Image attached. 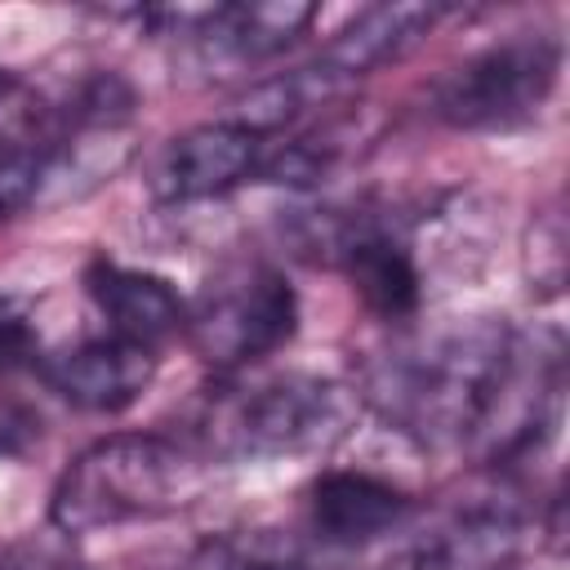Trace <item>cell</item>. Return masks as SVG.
Masks as SVG:
<instances>
[{
    "label": "cell",
    "mask_w": 570,
    "mask_h": 570,
    "mask_svg": "<svg viewBox=\"0 0 570 570\" xmlns=\"http://www.w3.org/2000/svg\"><path fill=\"white\" fill-rule=\"evenodd\" d=\"M160 18L178 27L174 36L187 40L196 67L223 76L285 53L312 27L316 9L298 0H258V4H214V9H165Z\"/></svg>",
    "instance_id": "7"
},
{
    "label": "cell",
    "mask_w": 570,
    "mask_h": 570,
    "mask_svg": "<svg viewBox=\"0 0 570 570\" xmlns=\"http://www.w3.org/2000/svg\"><path fill=\"white\" fill-rule=\"evenodd\" d=\"M356 142H361L356 116H330V120H321V129L294 134L289 142L267 151L258 160V174L281 187H316L356 151Z\"/></svg>",
    "instance_id": "14"
},
{
    "label": "cell",
    "mask_w": 570,
    "mask_h": 570,
    "mask_svg": "<svg viewBox=\"0 0 570 570\" xmlns=\"http://www.w3.org/2000/svg\"><path fill=\"white\" fill-rule=\"evenodd\" d=\"M361 419V392L325 374H272L214 387L191 441L209 459H303L334 450Z\"/></svg>",
    "instance_id": "2"
},
{
    "label": "cell",
    "mask_w": 570,
    "mask_h": 570,
    "mask_svg": "<svg viewBox=\"0 0 570 570\" xmlns=\"http://www.w3.org/2000/svg\"><path fill=\"white\" fill-rule=\"evenodd\" d=\"M40 374L62 401H71L80 410L111 414V410L134 405L147 392V383L156 379V352L111 338V334H98V338H85L67 352H53L49 361H40Z\"/></svg>",
    "instance_id": "10"
},
{
    "label": "cell",
    "mask_w": 570,
    "mask_h": 570,
    "mask_svg": "<svg viewBox=\"0 0 570 570\" xmlns=\"http://www.w3.org/2000/svg\"><path fill=\"white\" fill-rule=\"evenodd\" d=\"M0 570H85V561L76 552V539L49 525V530H31L27 539H18L4 552Z\"/></svg>",
    "instance_id": "18"
},
{
    "label": "cell",
    "mask_w": 570,
    "mask_h": 570,
    "mask_svg": "<svg viewBox=\"0 0 570 570\" xmlns=\"http://www.w3.org/2000/svg\"><path fill=\"white\" fill-rule=\"evenodd\" d=\"M298 330V294L263 258H236L218 267L200 294L187 303L183 334L205 365L240 374L272 352H281Z\"/></svg>",
    "instance_id": "4"
},
{
    "label": "cell",
    "mask_w": 570,
    "mask_h": 570,
    "mask_svg": "<svg viewBox=\"0 0 570 570\" xmlns=\"http://www.w3.org/2000/svg\"><path fill=\"white\" fill-rule=\"evenodd\" d=\"M200 485V463L187 445L156 432H116L80 450L49 499V525L80 539L129 521H151L183 508Z\"/></svg>",
    "instance_id": "3"
},
{
    "label": "cell",
    "mask_w": 570,
    "mask_h": 570,
    "mask_svg": "<svg viewBox=\"0 0 570 570\" xmlns=\"http://www.w3.org/2000/svg\"><path fill=\"white\" fill-rule=\"evenodd\" d=\"M410 521V499L374 472H321L307 490V530L330 548H365Z\"/></svg>",
    "instance_id": "11"
},
{
    "label": "cell",
    "mask_w": 570,
    "mask_h": 570,
    "mask_svg": "<svg viewBox=\"0 0 570 570\" xmlns=\"http://www.w3.org/2000/svg\"><path fill=\"white\" fill-rule=\"evenodd\" d=\"M557 71L561 49L552 36H512L454 62L432 89V111L468 134L517 129L543 111Z\"/></svg>",
    "instance_id": "5"
},
{
    "label": "cell",
    "mask_w": 570,
    "mask_h": 570,
    "mask_svg": "<svg viewBox=\"0 0 570 570\" xmlns=\"http://www.w3.org/2000/svg\"><path fill=\"white\" fill-rule=\"evenodd\" d=\"M85 289H89V303L98 307V316L107 325L102 334H111V338H125V343L156 352L160 343H169L187 325V303L156 272L98 258L85 272Z\"/></svg>",
    "instance_id": "12"
},
{
    "label": "cell",
    "mask_w": 570,
    "mask_h": 570,
    "mask_svg": "<svg viewBox=\"0 0 570 570\" xmlns=\"http://www.w3.org/2000/svg\"><path fill=\"white\" fill-rule=\"evenodd\" d=\"M307 245H316L330 263L343 267V276L352 281L356 298L392 325H405L419 316L423 303V276L419 263L396 227V218L387 223L374 209H352V214H325L321 223H312Z\"/></svg>",
    "instance_id": "6"
},
{
    "label": "cell",
    "mask_w": 570,
    "mask_h": 570,
    "mask_svg": "<svg viewBox=\"0 0 570 570\" xmlns=\"http://www.w3.org/2000/svg\"><path fill=\"white\" fill-rule=\"evenodd\" d=\"M31 356V316L18 298L0 294V370Z\"/></svg>",
    "instance_id": "19"
},
{
    "label": "cell",
    "mask_w": 570,
    "mask_h": 570,
    "mask_svg": "<svg viewBox=\"0 0 570 570\" xmlns=\"http://www.w3.org/2000/svg\"><path fill=\"white\" fill-rule=\"evenodd\" d=\"M525 267H530V281L543 289V294H557L561 281H566V223L557 209L539 214L534 227H530V249H525Z\"/></svg>",
    "instance_id": "17"
},
{
    "label": "cell",
    "mask_w": 570,
    "mask_h": 570,
    "mask_svg": "<svg viewBox=\"0 0 570 570\" xmlns=\"http://www.w3.org/2000/svg\"><path fill=\"white\" fill-rule=\"evenodd\" d=\"M441 4H374V9H361L316 58L321 71H330L338 85H352L396 58H405L436 22H441Z\"/></svg>",
    "instance_id": "13"
},
{
    "label": "cell",
    "mask_w": 570,
    "mask_h": 570,
    "mask_svg": "<svg viewBox=\"0 0 570 570\" xmlns=\"http://www.w3.org/2000/svg\"><path fill=\"white\" fill-rule=\"evenodd\" d=\"M512 325L503 316H468L436 330L401 334L365 370L361 401L370 396L392 428L423 445H468L494 374L508 356Z\"/></svg>",
    "instance_id": "1"
},
{
    "label": "cell",
    "mask_w": 570,
    "mask_h": 570,
    "mask_svg": "<svg viewBox=\"0 0 570 570\" xmlns=\"http://www.w3.org/2000/svg\"><path fill=\"white\" fill-rule=\"evenodd\" d=\"M31 419L18 410V405H0V454H13L27 436H31Z\"/></svg>",
    "instance_id": "20"
},
{
    "label": "cell",
    "mask_w": 570,
    "mask_h": 570,
    "mask_svg": "<svg viewBox=\"0 0 570 570\" xmlns=\"http://www.w3.org/2000/svg\"><path fill=\"white\" fill-rule=\"evenodd\" d=\"M521 543V512L499 490L445 508L383 570H503Z\"/></svg>",
    "instance_id": "8"
},
{
    "label": "cell",
    "mask_w": 570,
    "mask_h": 570,
    "mask_svg": "<svg viewBox=\"0 0 570 570\" xmlns=\"http://www.w3.org/2000/svg\"><path fill=\"white\" fill-rule=\"evenodd\" d=\"M49 120H53V107L27 80L0 71V160L27 151L31 142H40Z\"/></svg>",
    "instance_id": "16"
},
{
    "label": "cell",
    "mask_w": 570,
    "mask_h": 570,
    "mask_svg": "<svg viewBox=\"0 0 570 570\" xmlns=\"http://www.w3.org/2000/svg\"><path fill=\"white\" fill-rule=\"evenodd\" d=\"M258 160H263L258 134H249L232 116L209 120V125H196L160 147V156L151 160V191L165 205L214 200V196H227L232 187H240L245 178H254Z\"/></svg>",
    "instance_id": "9"
},
{
    "label": "cell",
    "mask_w": 570,
    "mask_h": 570,
    "mask_svg": "<svg viewBox=\"0 0 570 570\" xmlns=\"http://www.w3.org/2000/svg\"><path fill=\"white\" fill-rule=\"evenodd\" d=\"M196 570H312V566L272 534H223L205 543Z\"/></svg>",
    "instance_id": "15"
}]
</instances>
